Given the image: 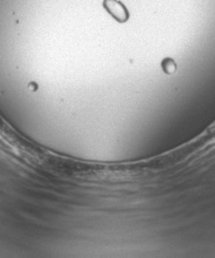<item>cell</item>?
I'll return each instance as SVG.
<instances>
[{
    "mask_svg": "<svg viewBox=\"0 0 215 258\" xmlns=\"http://www.w3.org/2000/svg\"><path fill=\"white\" fill-rule=\"evenodd\" d=\"M104 6L109 14L120 23H124L128 19V12L118 0H105Z\"/></svg>",
    "mask_w": 215,
    "mask_h": 258,
    "instance_id": "1",
    "label": "cell"
}]
</instances>
